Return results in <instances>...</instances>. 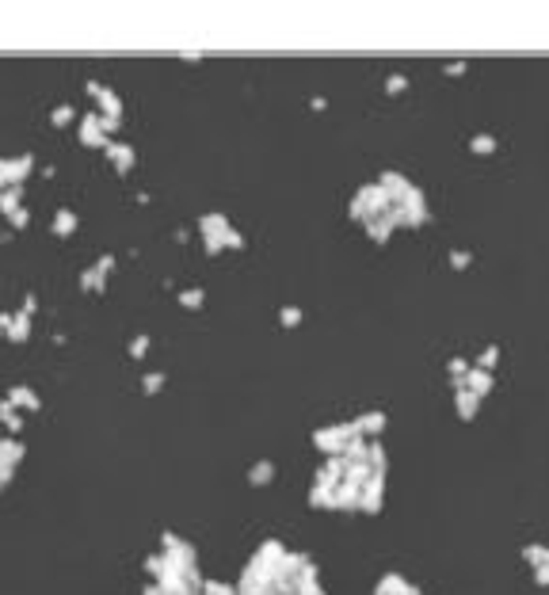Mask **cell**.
Here are the masks:
<instances>
[{"mask_svg": "<svg viewBox=\"0 0 549 595\" xmlns=\"http://www.w3.org/2000/svg\"><path fill=\"white\" fill-rule=\"evenodd\" d=\"M4 340H12V344H27L31 340V317L27 313H8Z\"/></svg>", "mask_w": 549, "mask_h": 595, "instance_id": "obj_15", "label": "cell"}, {"mask_svg": "<svg viewBox=\"0 0 549 595\" xmlns=\"http://www.w3.org/2000/svg\"><path fill=\"white\" fill-rule=\"evenodd\" d=\"M35 310H39V298H35V294H27V298H24V305H19V313L35 317Z\"/></svg>", "mask_w": 549, "mask_h": 595, "instance_id": "obj_47", "label": "cell"}, {"mask_svg": "<svg viewBox=\"0 0 549 595\" xmlns=\"http://www.w3.org/2000/svg\"><path fill=\"white\" fill-rule=\"evenodd\" d=\"M96 268H100L103 275H111V271H115V256H111V252H103V256L96 260Z\"/></svg>", "mask_w": 549, "mask_h": 595, "instance_id": "obj_44", "label": "cell"}, {"mask_svg": "<svg viewBox=\"0 0 549 595\" xmlns=\"http://www.w3.org/2000/svg\"><path fill=\"white\" fill-rule=\"evenodd\" d=\"M366 454H370V439L355 435V439H351V443H347V450H344V454H339V458H344L347 466H351V462H366ZM366 466H370V462H366Z\"/></svg>", "mask_w": 549, "mask_h": 595, "instance_id": "obj_25", "label": "cell"}, {"mask_svg": "<svg viewBox=\"0 0 549 595\" xmlns=\"http://www.w3.org/2000/svg\"><path fill=\"white\" fill-rule=\"evenodd\" d=\"M523 561L526 565H549V546H542V542H530V546H523Z\"/></svg>", "mask_w": 549, "mask_h": 595, "instance_id": "obj_29", "label": "cell"}, {"mask_svg": "<svg viewBox=\"0 0 549 595\" xmlns=\"http://www.w3.org/2000/svg\"><path fill=\"white\" fill-rule=\"evenodd\" d=\"M477 409H481V397H473L469 390H462V385H458L454 390V412H458V420H477Z\"/></svg>", "mask_w": 549, "mask_h": 595, "instance_id": "obj_16", "label": "cell"}, {"mask_svg": "<svg viewBox=\"0 0 549 595\" xmlns=\"http://www.w3.org/2000/svg\"><path fill=\"white\" fill-rule=\"evenodd\" d=\"M397 214H401V229H420L431 222V210H427V203L424 206H397Z\"/></svg>", "mask_w": 549, "mask_h": 595, "instance_id": "obj_18", "label": "cell"}, {"mask_svg": "<svg viewBox=\"0 0 549 595\" xmlns=\"http://www.w3.org/2000/svg\"><path fill=\"white\" fill-rule=\"evenodd\" d=\"M145 572H149L153 580H157L160 572H164V554H149V557H145Z\"/></svg>", "mask_w": 549, "mask_h": 595, "instance_id": "obj_41", "label": "cell"}, {"mask_svg": "<svg viewBox=\"0 0 549 595\" xmlns=\"http://www.w3.org/2000/svg\"><path fill=\"white\" fill-rule=\"evenodd\" d=\"M366 462H370V469H374V473H386V469H389V454H386V447H381L378 439H370V454H366Z\"/></svg>", "mask_w": 549, "mask_h": 595, "instance_id": "obj_28", "label": "cell"}, {"mask_svg": "<svg viewBox=\"0 0 549 595\" xmlns=\"http://www.w3.org/2000/svg\"><path fill=\"white\" fill-rule=\"evenodd\" d=\"M81 146H88V149H107V146H111V138L103 134V123H100V115H96V111H88L81 118Z\"/></svg>", "mask_w": 549, "mask_h": 595, "instance_id": "obj_8", "label": "cell"}, {"mask_svg": "<svg viewBox=\"0 0 549 595\" xmlns=\"http://www.w3.org/2000/svg\"><path fill=\"white\" fill-rule=\"evenodd\" d=\"M35 168V157H0V187H24Z\"/></svg>", "mask_w": 549, "mask_h": 595, "instance_id": "obj_6", "label": "cell"}, {"mask_svg": "<svg viewBox=\"0 0 549 595\" xmlns=\"http://www.w3.org/2000/svg\"><path fill=\"white\" fill-rule=\"evenodd\" d=\"M4 325H8V313H0V336H4Z\"/></svg>", "mask_w": 549, "mask_h": 595, "instance_id": "obj_50", "label": "cell"}, {"mask_svg": "<svg viewBox=\"0 0 549 595\" xmlns=\"http://www.w3.org/2000/svg\"><path fill=\"white\" fill-rule=\"evenodd\" d=\"M24 206V187H0V214L12 218Z\"/></svg>", "mask_w": 549, "mask_h": 595, "instance_id": "obj_22", "label": "cell"}, {"mask_svg": "<svg viewBox=\"0 0 549 595\" xmlns=\"http://www.w3.org/2000/svg\"><path fill=\"white\" fill-rule=\"evenodd\" d=\"M492 385H496L492 370H481V367H469V374L462 378V390H469L473 397H481V401H485V397L492 393Z\"/></svg>", "mask_w": 549, "mask_h": 595, "instance_id": "obj_10", "label": "cell"}, {"mask_svg": "<svg viewBox=\"0 0 549 595\" xmlns=\"http://www.w3.org/2000/svg\"><path fill=\"white\" fill-rule=\"evenodd\" d=\"M469 263H473V252H466V248H454V252H450V268H454V271H466Z\"/></svg>", "mask_w": 549, "mask_h": 595, "instance_id": "obj_39", "label": "cell"}, {"mask_svg": "<svg viewBox=\"0 0 549 595\" xmlns=\"http://www.w3.org/2000/svg\"><path fill=\"white\" fill-rule=\"evenodd\" d=\"M496 362H500V347H496V344H488V347L477 355V362H473V367H481V370H492V367H496Z\"/></svg>", "mask_w": 549, "mask_h": 595, "instance_id": "obj_35", "label": "cell"}, {"mask_svg": "<svg viewBox=\"0 0 549 595\" xmlns=\"http://www.w3.org/2000/svg\"><path fill=\"white\" fill-rule=\"evenodd\" d=\"M309 508L332 512V489H321V484H313V489H309Z\"/></svg>", "mask_w": 549, "mask_h": 595, "instance_id": "obj_31", "label": "cell"}, {"mask_svg": "<svg viewBox=\"0 0 549 595\" xmlns=\"http://www.w3.org/2000/svg\"><path fill=\"white\" fill-rule=\"evenodd\" d=\"M0 424H4L12 435L19 432V427H24V416H19V409H16L12 401H8V397H4V401H0Z\"/></svg>", "mask_w": 549, "mask_h": 595, "instance_id": "obj_26", "label": "cell"}, {"mask_svg": "<svg viewBox=\"0 0 549 595\" xmlns=\"http://www.w3.org/2000/svg\"><path fill=\"white\" fill-rule=\"evenodd\" d=\"M404 595H424V588H416V584H409V588H404Z\"/></svg>", "mask_w": 549, "mask_h": 595, "instance_id": "obj_49", "label": "cell"}, {"mask_svg": "<svg viewBox=\"0 0 549 595\" xmlns=\"http://www.w3.org/2000/svg\"><path fill=\"white\" fill-rule=\"evenodd\" d=\"M160 554L168 557V565H175V569H199V554H195V546L188 542V538L172 534V531L160 534Z\"/></svg>", "mask_w": 549, "mask_h": 595, "instance_id": "obj_3", "label": "cell"}, {"mask_svg": "<svg viewBox=\"0 0 549 595\" xmlns=\"http://www.w3.org/2000/svg\"><path fill=\"white\" fill-rule=\"evenodd\" d=\"M271 481H274V462L271 458H263L248 469V484H256V489H263V484H271Z\"/></svg>", "mask_w": 549, "mask_h": 595, "instance_id": "obj_23", "label": "cell"}, {"mask_svg": "<svg viewBox=\"0 0 549 595\" xmlns=\"http://www.w3.org/2000/svg\"><path fill=\"white\" fill-rule=\"evenodd\" d=\"M359 496H362V489L339 481L332 489V512H359Z\"/></svg>", "mask_w": 549, "mask_h": 595, "instance_id": "obj_13", "label": "cell"}, {"mask_svg": "<svg viewBox=\"0 0 549 595\" xmlns=\"http://www.w3.org/2000/svg\"><path fill=\"white\" fill-rule=\"evenodd\" d=\"M50 233H53V237H73V233H76V214L61 206V210L53 214V222H50Z\"/></svg>", "mask_w": 549, "mask_h": 595, "instance_id": "obj_21", "label": "cell"}, {"mask_svg": "<svg viewBox=\"0 0 549 595\" xmlns=\"http://www.w3.org/2000/svg\"><path fill=\"white\" fill-rule=\"evenodd\" d=\"M381 504H386V473H374V477L366 481V489H362V496H359V512L378 515Z\"/></svg>", "mask_w": 549, "mask_h": 595, "instance_id": "obj_7", "label": "cell"}, {"mask_svg": "<svg viewBox=\"0 0 549 595\" xmlns=\"http://www.w3.org/2000/svg\"><path fill=\"white\" fill-rule=\"evenodd\" d=\"M149 347H153V336H149V332L134 336V340H130V359H145Z\"/></svg>", "mask_w": 549, "mask_h": 595, "instance_id": "obj_34", "label": "cell"}, {"mask_svg": "<svg viewBox=\"0 0 549 595\" xmlns=\"http://www.w3.org/2000/svg\"><path fill=\"white\" fill-rule=\"evenodd\" d=\"M404 588H409V580L401 572H381L374 584V595H404Z\"/></svg>", "mask_w": 549, "mask_h": 595, "instance_id": "obj_19", "label": "cell"}, {"mask_svg": "<svg viewBox=\"0 0 549 595\" xmlns=\"http://www.w3.org/2000/svg\"><path fill=\"white\" fill-rule=\"evenodd\" d=\"M202 302H206L202 286H188V290H180V305H183V310H202Z\"/></svg>", "mask_w": 549, "mask_h": 595, "instance_id": "obj_30", "label": "cell"}, {"mask_svg": "<svg viewBox=\"0 0 549 595\" xmlns=\"http://www.w3.org/2000/svg\"><path fill=\"white\" fill-rule=\"evenodd\" d=\"M469 367H473V362H469V359H462V355L446 359V374H450V385H454V390H458V385H462V378L469 374Z\"/></svg>", "mask_w": 549, "mask_h": 595, "instance_id": "obj_27", "label": "cell"}, {"mask_svg": "<svg viewBox=\"0 0 549 595\" xmlns=\"http://www.w3.org/2000/svg\"><path fill=\"white\" fill-rule=\"evenodd\" d=\"M229 218L225 214H202L199 218V233H202V248L217 256V252H225V237H229Z\"/></svg>", "mask_w": 549, "mask_h": 595, "instance_id": "obj_4", "label": "cell"}, {"mask_svg": "<svg viewBox=\"0 0 549 595\" xmlns=\"http://www.w3.org/2000/svg\"><path fill=\"white\" fill-rule=\"evenodd\" d=\"M305 321V310H298V305H282L279 310V325L282 328H298Z\"/></svg>", "mask_w": 549, "mask_h": 595, "instance_id": "obj_33", "label": "cell"}, {"mask_svg": "<svg viewBox=\"0 0 549 595\" xmlns=\"http://www.w3.org/2000/svg\"><path fill=\"white\" fill-rule=\"evenodd\" d=\"M103 153H107V161L115 164L118 176H126L130 168H134V161H138V153H134V146H130V141H111Z\"/></svg>", "mask_w": 549, "mask_h": 595, "instance_id": "obj_9", "label": "cell"}, {"mask_svg": "<svg viewBox=\"0 0 549 595\" xmlns=\"http://www.w3.org/2000/svg\"><path fill=\"white\" fill-rule=\"evenodd\" d=\"M84 92L96 99V115H103V118H123V99H118L107 84L88 81V84H84Z\"/></svg>", "mask_w": 549, "mask_h": 595, "instance_id": "obj_5", "label": "cell"}, {"mask_svg": "<svg viewBox=\"0 0 549 595\" xmlns=\"http://www.w3.org/2000/svg\"><path fill=\"white\" fill-rule=\"evenodd\" d=\"M351 424H355V432H359L362 439H378L381 432H386L389 420H386V412H359Z\"/></svg>", "mask_w": 549, "mask_h": 595, "instance_id": "obj_12", "label": "cell"}, {"mask_svg": "<svg viewBox=\"0 0 549 595\" xmlns=\"http://www.w3.org/2000/svg\"><path fill=\"white\" fill-rule=\"evenodd\" d=\"M393 206V198L386 195V187L381 183H362L355 198H351V206H347V214H351V222H359V225H366V222H374V218H381Z\"/></svg>", "mask_w": 549, "mask_h": 595, "instance_id": "obj_1", "label": "cell"}, {"mask_svg": "<svg viewBox=\"0 0 549 595\" xmlns=\"http://www.w3.org/2000/svg\"><path fill=\"white\" fill-rule=\"evenodd\" d=\"M225 248H245V233H240V229H229V237H225Z\"/></svg>", "mask_w": 549, "mask_h": 595, "instance_id": "obj_43", "label": "cell"}, {"mask_svg": "<svg viewBox=\"0 0 549 595\" xmlns=\"http://www.w3.org/2000/svg\"><path fill=\"white\" fill-rule=\"evenodd\" d=\"M386 92H389V96H401V92H409V76L393 73L389 81H386Z\"/></svg>", "mask_w": 549, "mask_h": 595, "instance_id": "obj_40", "label": "cell"}, {"mask_svg": "<svg viewBox=\"0 0 549 595\" xmlns=\"http://www.w3.org/2000/svg\"><path fill=\"white\" fill-rule=\"evenodd\" d=\"M73 118H76V111H73L69 103H61V107H53V111H50V123L53 126H69Z\"/></svg>", "mask_w": 549, "mask_h": 595, "instance_id": "obj_37", "label": "cell"}, {"mask_svg": "<svg viewBox=\"0 0 549 595\" xmlns=\"http://www.w3.org/2000/svg\"><path fill=\"white\" fill-rule=\"evenodd\" d=\"M8 222H12V229H24V225L31 222V210H27V206H19V210H16L12 218H8Z\"/></svg>", "mask_w": 549, "mask_h": 595, "instance_id": "obj_42", "label": "cell"}, {"mask_svg": "<svg viewBox=\"0 0 549 595\" xmlns=\"http://www.w3.org/2000/svg\"><path fill=\"white\" fill-rule=\"evenodd\" d=\"M8 401H12L19 412H39V409H42L39 393L31 390V385H12V390H8Z\"/></svg>", "mask_w": 549, "mask_h": 595, "instance_id": "obj_17", "label": "cell"}, {"mask_svg": "<svg viewBox=\"0 0 549 595\" xmlns=\"http://www.w3.org/2000/svg\"><path fill=\"white\" fill-rule=\"evenodd\" d=\"M534 584H538V588H549V565H538L534 569Z\"/></svg>", "mask_w": 549, "mask_h": 595, "instance_id": "obj_46", "label": "cell"}, {"mask_svg": "<svg viewBox=\"0 0 549 595\" xmlns=\"http://www.w3.org/2000/svg\"><path fill=\"white\" fill-rule=\"evenodd\" d=\"M103 286H107V275L96 268V263L81 271V290H84V294H103Z\"/></svg>", "mask_w": 549, "mask_h": 595, "instance_id": "obj_20", "label": "cell"}, {"mask_svg": "<svg viewBox=\"0 0 549 595\" xmlns=\"http://www.w3.org/2000/svg\"><path fill=\"white\" fill-rule=\"evenodd\" d=\"M355 435L359 432H355V424H351V420L347 424H328V427H317V432H313V447L321 450L324 458H339Z\"/></svg>", "mask_w": 549, "mask_h": 595, "instance_id": "obj_2", "label": "cell"}, {"mask_svg": "<svg viewBox=\"0 0 549 595\" xmlns=\"http://www.w3.org/2000/svg\"><path fill=\"white\" fill-rule=\"evenodd\" d=\"M24 454H27L24 443H16V439H0V462H4V466H19Z\"/></svg>", "mask_w": 549, "mask_h": 595, "instance_id": "obj_24", "label": "cell"}, {"mask_svg": "<svg viewBox=\"0 0 549 595\" xmlns=\"http://www.w3.org/2000/svg\"><path fill=\"white\" fill-rule=\"evenodd\" d=\"M446 73H450V76H462V73H466V61H450Z\"/></svg>", "mask_w": 549, "mask_h": 595, "instance_id": "obj_48", "label": "cell"}, {"mask_svg": "<svg viewBox=\"0 0 549 595\" xmlns=\"http://www.w3.org/2000/svg\"><path fill=\"white\" fill-rule=\"evenodd\" d=\"M164 390V374L160 370H153V374H145V378H141V393H160Z\"/></svg>", "mask_w": 549, "mask_h": 595, "instance_id": "obj_38", "label": "cell"}, {"mask_svg": "<svg viewBox=\"0 0 549 595\" xmlns=\"http://www.w3.org/2000/svg\"><path fill=\"white\" fill-rule=\"evenodd\" d=\"M199 595H237L233 584H222V580H202V591Z\"/></svg>", "mask_w": 549, "mask_h": 595, "instance_id": "obj_36", "label": "cell"}, {"mask_svg": "<svg viewBox=\"0 0 549 595\" xmlns=\"http://www.w3.org/2000/svg\"><path fill=\"white\" fill-rule=\"evenodd\" d=\"M12 477H16V466H4V462H0V489H8Z\"/></svg>", "mask_w": 549, "mask_h": 595, "instance_id": "obj_45", "label": "cell"}, {"mask_svg": "<svg viewBox=\"0 0 549 595\" xmlns=\"http://www.w3.org/2000/svg\"><path fill=\"white\" fill-rule=\"evenodd\" d=\"M344 473H347V462L344 458H324L321 469H317V481L313 484H321V489H336V484L344 481Z\"/></svg>", "mask_w": 549, "mask_h": 595, "instance_id": "obj_11", "label": "cell"}, {"mask_svg": "<svg viewBox=\"0 0 549 595\" xmlns=\"http://www.w3.org/2000/svg\"><path fill=\"white\" fill-rule=\"evenodd\" d=\"M378 183L386 187V195L393 198V203H397V198H401V195L412 187V180H409V176H404V172H397V168H386V172L378 176Z\"/></svg>", "mask_w": 549, "mask_h": 595, "instance_id": "obj_14", "label": "cell"}, {"mask_svg": "<svg viewBox=\"0 0 549 595\" xmlns=\"http://www.w3.org/2000/svg\"><path fill=\"white\" fill-rule=\"evenodd\" d=\"M469 149H473L477 157H488V153H496V138L492 134H473L469 138Z\"/></svg>", "mask_w": 549, "mask_h": 595, "instance_id": "obj_32", "label": "cell"}]
</instances>
